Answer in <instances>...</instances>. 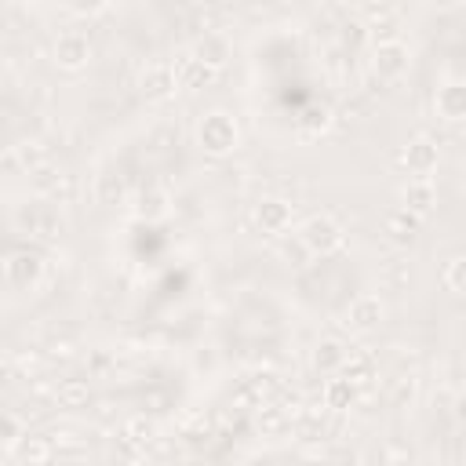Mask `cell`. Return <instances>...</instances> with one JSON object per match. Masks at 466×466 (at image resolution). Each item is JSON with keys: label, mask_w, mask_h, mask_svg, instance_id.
I'll return each instance as SVG.
<instances>
[{"label": "cell", "mask_w": 466, "mask_h": 466, "mask_svg": "<svg viewBox=\"0 0 466 466\" xmlns=\"http://www.w3.org/2000/svg\"><path fill=\"white\" fill-rule=\"evenodd\" d=\"M462 189H466V164H462Z\"/></svg>", "instance_id": "26"}, {"label": "cell", "mask_w": 466, "mask_h": 466, "mask_svg": "<svg viewBox=\"0 0 466 466\" xmlns=\"http://www.w3.org/2000/svg\"><path fill=\"white\" fill-rule=\"evenodd\" d=\"M382 299L379 295H357L353 302H350V309H346V320H350V328H357V331H371V328H379L382 324Z\"/></svg>", "instance_id": "8"}, {"label": "cell", "mask_w": 466, "mask_h": 466, "mask_svg": "<svg viewBox=\"0 0 466 466\" xmlns=\"http://www.w3.org/2000/svg\"><path fill=\"white\" fill-rule=\"evenodd\" d=\"M171 91H178L175 66H149V69L142 73V95H146V98H167Z\"/></svg>", "instance_id": "11"}, {"label": "cell", "mask_w": 466, "mask_h": 466, "mask_svg": "<svg viewBox=\"0 0 466 466\" xmlns=\"http://www.w3.org/2000/svg\"><path fill=\"white\" fill-rule=\"evenodd\" d=\"M444 284H448L451 291L466 295V255H459V258L448 262V269H444Z\"/></svg>", "instance_id": "20"}, {"label": "cell", "mask_w": 466, "mask_h": 466, "mask_svg": "<svg viewBox=\"0 0 466 466\" xmlns=\"http://www.w3.org/2000/svg\"><path fill=\"white\" fill-rule=\"evenodd\" d=\"M415 237H419V215H415V211L400 208V211H393V215L386 218V240H390V244L411 248Z\"/></svg>", "instance_id": "10"}, {"label": "cell", "mask_w": 466, "mask_h": 466, "mask_svg": "<svg viewBox=\"0 0 466 466\" xmlns=\"http://www.w3.org/2000/svg\"><path fill=\"white\" fill-rule=\"evenodd\" d=\"M193 55H197L200 62H208L211 69H222V66L229 62V40H226L222 33H204V36H197Z\"/></svg>", "instance_id": "12"}, {"label": "cell", "mask_w": 466, "mask_h": 466, "mask_svg": "<svg viewBox=\"0 0 466 466\" xmlns=\"http://www.w3.org/2000/svg\"><path fill=\"white\" fill-rule=\"evenodd\" d=\"M18 444H22V426L15 415H4V455H15Z\"/></svg>", "instance_id": "21"}, {"label": "cell", "mask_w": 466, "mask_h": 466, "mask_svg": "<svg viewBox=\"0 0 466 466\" xmlns=\"http://www.w3.org/2000/svg\"><path fill=\"white\" fill-rule=\"evenodd\" d=\"M400 160H404V167H408L411 178H430L437 171V146L430 138H411L404 146Z\"/></svg>", "instance_id": "5"}, {"label": "cell", "mask_w": 466, "mask_h": 466, "mask_svg": "<svg viewBox=\"0 0 466 466\" xmlns=\"http://www.w3.org/2000/svg\"><path fill=\"white\" fill-rule=\"evenodd\" d=\"M164 211H167V197L160 189H149V193L138 197V215L142 218H160Z\"/></svg>", "instance_id": "19"}, {"label": "cell", "mask_w": 466, "mask_h": 466, "mask_svg": "<svg viewBox=\"0 0 466 466\" xmlns=\"http://www.w3.org/2000/svg\"><path fill=\"white\" fill-rule=\"evenodd\" d=\"M66 4H69V11H73V15H84V18L106 7V0H66Z\"/></svg>", "instance_id": "24"}, {"label": "cell", "mask_w": 466, "mask_h": 466, "mask_svg": "<svg viewBox=\"0 0 466 466\" xmlns=\"http://www.w3.org/2000/svg\"><path fill=\"white\" fill-rule=\"evenodd\" d=\"M175 76H178V87L200 91V87H208V84L215 80V69H211L208 62H200L197 55H186L182 62H175Z\"/></svg>", "instance_id": "9"}, {"label": "cell", "mask_w": 466, "mask_h": 466, "mask_svg": "<svg viewBox=\"0 0 466 466\" xmlns=\"http://www.w3.org/2000/svg\"><path fill=\"white\" fill-rule=\"evenodd\" d=\"M197 138H200V146H204V153H211V157H226L229 149H237V124H233V116H226V113H208L200 124H197Z\"/></svg>", "instance_id": "1"}, {"label": "cell", "mask_w": 466, "mask_h": 466, "mask_svg": "<svg viewBox=\"0 0 466 466\" xmlns=\"http://www.w3.org/2000/svg\"><path fill=\"white\" fill-rule=\"evenodd\" d=\"M346 346L342 342H335V339H324L320 346H317V353H313V368L317 371H324V375H331V371H342V364H346Z\"/></svg>", "instance_id": "15"}, {"label": "cell", "mask_w": 466, "mask_h": 466, "mask_svg": "<svg viewBox=\"0 0 466 466\" xmlns=\"http://www.w3.org/2000/svg\"><path fill=\"white\" fill-rule=\"evenodd\" d=\"M87 58H91V44L84 33H62L55 40V62L62 69H80V66H87Z\"/></svg>", "instance_id": "7"}, {"label": "cell", "mask_w": 466, "mask_h": 466, "mask_svg": "<svg viewBox=\"0 0 466 466\" xmlns=\"http://www.w3.org/2000/svg\"><path fill=\"white\" fill-rule=\"evenodd\" d=\"M302 244L313 251V255H328L342 244V226L331 218V215H313L306 226H302Z\"/></svg>", "instance_id": "3"}, {"label": "cell", "mask_w": 466, "mask_h": 466, "mask_svg": "<svg viewBox=\"0 0 466 466\" xmlns=\"http://www.w3.org/2000/svg\"><path fill=\"white\" fill-rule=\"evenodd\" d=\"M433 109L444 120H466V80H448L433 95Z\"/></svg>", "instance_id": "6"}, {"label": "cell", "mask_w": 466, "mask_h": 466, "mask_svg": "<svg viewBox=\"0 0 466 466\" xmlns=\"http://www.w3.org/2000/svg\"><path fill=\"white\" fill-rule=\"evenodd\" d=\"M15 455H18L22 462H47L55 451H51V444H47V441H36V437H22V444L15 448Z\"/></svg>", "instance_id": "18"}, {"label": "cell", "mask_w": 466, "mask_h": 466, "mask_svg": "<svg viewBox=\"0 0 466 466\" xmlns=\"http://www.w3.org/2000/svg\"><path fill=\"white\" fill-rule=\"evenodd\" d=\"M400 197H404V208H408V211H415L419 218H422V215H430V211H433V204H437V189H433V182H430V178H411V182L404 186V193H400Z\"/></svg>", "instance_id": "13"}, {"label": "cell", "mask_w": 466, "mask_h": 466, "mask_svg": "<svg viewBox=\"0 0 466 466\" xmlns=\"http://www.w3.org/2000/svg\"><path fill=\"white\" fill-rule=\"evenodd\" d=\"M451 415H455V422H459V426H466V393H459V397H455Z\"/></svg>", "instance_id": "25"}, {"label": "cell", "mask_w": 466, "mask_h": 466, "mask_svg": "<svg viewBox=\"0 0 466 466\" xmlns=\"http://www.w3.org/2000/svg\"><path fill=\"white\" fill-rule=\"evenodd\" d=\"M153 437H157V430H153V422H149V419H131V422L124 426V444H127L131 451L146 448Z\"/></svg>", "instance_id": "16"}, {"label": "cell", "mask_w": 466, "mask_h": 466, "mask_svg": "<svg viewBox=\"0 0 466 466\" xmlns=\"http://www.w3.org/2000/svg\"><path fill=\"white\" fill-rule=\"evenodd\" d=\"M371 73L379 80H400L408 73V47L400 40H393V36L379 40L375 51H371Z\"/></svg>", "instance_id": "2"}, {"label": "cell", "mask_w": 466, "mask_h": 466, "mask_svg": "<svg viewBox=\"0 0 466 466\" xmlns=\"http://www.w3.org/2000/svg\"><path fill=\"white\" fill-rule=\"evenodd\" d=\"M58 400H62L66 408H76V404L87 400V386H84V382H66V386L58 390Z\"/></svg>", "instance_id": "22"}, {"label": "cell", "mask_w": 466, "mask_h": 466, "mask_svg": "<svg viewBox=\"0 0 466 466\" xmlns=\"http://www.w3.org/2000/svg\"><path fill=\"white\" fill-rule=\"evenodd\" d=\"M98 197H102L106 204H113V200H120V182H113L109 175H102V178H98Z\"/></svg>", "instance_id": "23"}, {"label": "cell", "mask_w": 466, "mask_h": 466, "mask_svg": "<svg viewBox=\"0 0 466 466\" xmlns=\"http://www.w3.org/2000/svg\"><path fill=\"white\" fill-rule=\"evenodd\" d=\"M40 273H44V258H40L36 251H15V255H7V262H4V277H7V284L18 288V291L36 288Z\"/></svg>", "instance_id": "4"}, {"label": "cell", "mask_w": 466, "mask_h": 466, "mask_svg": "<svg viewBox=\"0 0 466 466\" xmlns=\"http://www.w3.org/2000/svg\"><path fill=\"white\" fill-rule=\"evenodd\" d=\"M324 400H328V408H350L353 404V379H331L328 386H324Z\"/></svg>", "instance_id": "17"}, {"label": "cell", "mask_w": 466, "mask_h": 466, "mask_svg": "<svg viewBox=\"0 0 466 466\" xmlns=\"http://www.w3.org/2000/svg\"><path fill=\"white\" fill-rule=\"evenodd\" d=\"M255 222H258L266 233H284L288 222H291V208H288L284 200L269 197V200H262V204L255 208Z\"/></svg>", "instance_id": "14"}]
</instances>
